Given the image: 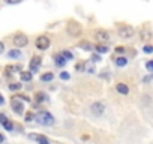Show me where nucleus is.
Wrapping results in <instances>:
<instances>
[{
  "label": "nucleus",
  "instance_id": "8",
  "mask_svg": "<svg viewBox=\"0 0 153 144\" xmlns=\"http://www.w3.org/2000/svg\"><path fill=\"white\" fill-rule=\"evenodd\" d=\"M152 38H153V33H152V30L149 27H143L140 30V41L141 42H149Z\"/></svg>",
  "mask_w": 153,
  "mask_h": 144
},
{
  "label": "nucleus",
  "instance_id": "25",
  "mask_svg": "<svg viewBox=\"0 0 153 144\" xmlns=\"http://www.w3.org/2000/svg\"><path fill=\"white\" fill-rule=\"evenodd\" d=\"M35 116H36V114H33L32 111H29V113L26 114V122H33V119H35Z\"/></svg>",
  "mask_w": 153,
  "mask_h": 144
},
{
  "label": "nucleus",
  "instance_id": "17",
  "mask_svg": "<svg viewBox=\"0 0 153 144\" xmlns=\"http://www.w3.org/2000/svg\"><path fill=\"white\" fill-rule=\"evenodd\" d=\"M54 80V74L51 72H45V74L41 75V81H53Z\"/></svg>",
  "mask_w": 153,
  "mask_h": 144
},
{
  "label": "nucleus",
  "instance_id": "16",
  "mask_svg": "<svg viewBox=\"0 0 153 144\" xmlns=\"http://www.w3.org/2000/svg\"><path fill=\"white\" fill-rule=\"evenodd\" d=\"M114 63H116V66L123 68V66H126V65H128V59H126V57H123V56H120V57H117V59L114 60Z\"/></svg>",
  "mask_w": 153,
  "mask_h": 144
},
{
  "label": "nucleus",
  "instance_id": "10",
  "mask_svg": "<svg viewBox=\"0 0 153 144\" xmlns=\"http://www.w3.org/2000/svg\"><path fill=\"white\" fill-rule=\"evenodd\" d=\"M29 138H30V140H33V141H36L38 144H51V143H50V140H48L45 135H39V134H30V135H29Z\"/></svg>",
  "mask_w": 153,
  "mask_h": 144
},
{
  "label": "nucleus",
  "instance_id": "24",
  "mask_svg": "<svg viewBox=\"0 0 153 144\" xmlns=\"http://www.w3.org/2000/svg\"><path fill=\"white\" fill-rule=\"evenodd\" d=\"M62 54H63V57H65L66 60H72V59H74V54H72L71 51H63Z\"/></svg>",
  "mask_w": 153,
  "mask_h": 144
},
{
  "label": "nucleus",
  "instance_id": "1",
  "mask_svg": "<svg viewBox=\"0 0 153 144\" xmlns=\"http://www.w3.org/2000/svg\"><path fill=\"white\" fill-rule=\"evenodd\" d=\"M35 119H36V122H38L39 125H42V126H51V125H54V117H53V114L48 113V111H39V113L35 116Z\"/></svg>",
  "mask_w": 153,
  "mask_h": 144
},
{
  "label": "nucleus",
  "instance_id": "31",
  "mask_svg": "<svg viewBox=\"0 0 153 144\" xmlns=\"http://www.w3.org/2000/svg\"><path fill=\"white\" fill-rule=\"evenodd\" d=\"M92 60H93V62H99V60H101V57H99L98 54H95V56H92Z\"/></svg>",
  "mask_w": 153,
  "mask_h": 144
},
{
  "label": "nucleus",
  "instance_id": "22",
  "mask_svg": "<svg viewBox=\"0 0 153 144\" xmlns=\"http://www.w3.org/2000/svg\"><path fill=\"white\" fill-rule=\"evenodd\" d=\"M60 78H62L63 81H68V80L71 78V74H69V72H66V71H63L62 74H60Z\"/></svg>",
  "mask_w": 153,
  "mask_h": 144
},
{
  "label": "nucleus",
  "instance_id": "7",
  "mask_svg": "<svg viewBox=\"0 0 153 144\" xmlns=\"http://www.w3.org/2000/svg\"><path fill=\"white\" fill-rule=\"evenodd\" d=\"M135 33V29L132 26H122L119 29V36L120 38H132Z\"/></svg>",
  "mask_w": 153,
  "mask_h": 144
},
{
  "label": "nucleus",
  "instance_id": "27",
  "mask_svg": "<svg viewBox=\"0 0 153 144\" xmlns=\"http://www.w3.org/2000/svg\"><path fill=\"white\" fill-rule=\"evenodd\" d=\"M146 69H147L149 72H153V60H149V62L146 63Z\"/></svg>",
  "mask_w": 153,
  "mask_h": 144
},
{
  "label": "nucleus",
  "instance_id": "9",
  "mask_svg": "<svg viewBox=\"0 0 153 144\" xmlns=\"http://www.w3.org/2000/svg\"><path fill=\"white\" fill-rule=\"evenodd\" d=\"M95 39L98 42H108L110 41V33L105 30H96L95 32Z\"/></svg>",
  "mask_w": 153,
  "mask_h": 144
},
{
  "label": "nucleus",
  "instance_id": "20",
  "mask_svg": "<svg viewBox=\"0 0 153 144\" xmlns=\"http://www.w3.org/2000/svg\"><path fill=\"white\" fill-rule=\"evenodd\" d=\"M35 101H36V102H39V104H41V102H44V101H45V93L38 92V93L35 95Z\"/></svg>",
  "mask_w": 153,
  "mask_h": 144
},
{
  "label": "nucleus",
  "instance_id": "5",
  "mask_svg": "<svg viewBox=\"0 0 153 144\" xmlns=\"http://www.w3.org/2000/svg\"><path fill=\"white\" fill-rule=\"evenodd\" d=\"M27 44H29V38H27L26 35L18 33V35L14 36V45H15L17 48H23V47H26Z\"/></svg>",
  "mask_w": 153,
  "mask_h": 144
},
{
  "label": "nucleus",
  "instance_id": "19",
  "mask_svg": "<svg viewBox=\"0 0 153 144\" xmlns=\"http://www.w3.org/2000/svg\"><path fill=\"white\" fill-rule=\"evenodd\" d=\"M21 87H23L21 83H11V84H9V90H11V92H17V90H20Z\"/></svg>",
  "mask_w": 153,
  "mask_h": 144
},
{
  "label": "nucleus",
  "instance_id": "6",
  "mask_svg": "<svg viewBox=\"0 0 153 144\" xmlns=\"http://www.w3.org/2000/svg\"><path fill=\"white\" fill-rule=\"evenodd\" d=\"M90 111H92V114H93V116L101 117V116L105 113V105H104L102 102H93V104H92V107H90Z\"/></svg>",
  "mask_w": 153,
  "mask_h": 144
},
{
  "label": "nucleus",
  "instance_id": "3",
  "mask_svg": "<svg viewBox=\"0 0 153 144\" xmlns=\"http://www.w3.org/2000/svg\"><path fill=\"white\" fill-rule=\"evenodd\" d=\"M35 45H36V48H38V50H42V51H45V50H48V48H50V45H51V41H50V38H48V36H45V35H41V36H38V38H36V41H35Z\"/></svg>",
  "mask_w": 153,
  "mask_h": 144
},
{
  "label": "nucleus",
  "instance_id": "21",
  "mask_svg": "<svg viewBox=\"0 0 153 144\" xmlns=\"http://www.w3.org/2000/svg\"><path fill=\"white\" fill-rule=\"evenodd\" d=\"M3 128H5L6 131H12V129H14V123H12L11 120H6V122L3 123Z\"/></svg>",
  "mask_w": 153,
  "mask_h": 144
},
{
  "label": "nucleus",
  "instance_id": "23",
  "mask_svg": "<svg viewBox=\"0 0 153 144\" xmlns=\"http://www.w3.org/2000/svg\"><path fill=\"white\" fill-rule=\"evenodd\" d=\"M143 51L146 53V54H152L153 53V45H144V48H143Z\"/></svg>",
  "mask_w": 153,
  "mask_h": 144
},
{
  "label": "nucleus",
  "instance_id": "29",
  "mask_svg": "<svg viewBox=\"0 0 153 144\" xmlns=\"http://www.w3.org/2000/svg\"><path fill=\"white\" fill-rule=\"evenodd\" d=\"M6 3H9V5H17V3H20V2H23V0H5Z\"/></svg>",
  "mask_w": 153,
  "mask_h": 144
},
{
  "label": "nucleus",
  "instance_id": "33",
  "mask_svg": "<svg viewBox=\"0 0 153 144\" xmlns=\"http://www.w3.org/2000/svg\"><path fill=\"white\" fill-rule=\"evenodd\" d=\"M3 104H5V98L0 95V105H3Z\"/></svg>",
  "mask_w": 153,
  "mask_h": 144
},
{
  "label": "nucleus",
  "instance_id": "28",
  "mask_svg": "<svg viewBox=\"0 0 153 144\" xmlns=\"http://www.w3.org/2000/svg\"><path fill=\"white\" fill-rule=\"evenodd\" d=\"M114 50H116V53H117V54H123V53H125V47H122V45L116 47Z\"/></svg>",
  "mask_w": 153,
  "mask_h": 144
},
{
  "label": "nucleus",
  "instance_id": "14",
  "mask_svg": "<svg viewBox=\"0 0 153 144\" xmlns=\"http://www.w3.org/2000/svg\"><path fill=\"white\" fill-rule=\"evenodd\" d=\"M54 62H56V65H57V66H60V68H62V66H65V65H66V62H68V60L63 57V54H57V56L54 57Z\"/></svg>",
  "mask_w": 153,
  "mask_h": 144
},
{
  "label": "nucleus",
  "instance_id": "26",
  "mask_svg": "<svg viewBox=\"0 0 153 144\" xmlns=\"http://www.w3.org/2000/svg\"><path fill=\"white\" fill-rule=\"evenodd\" d=\"M80 47H83V48H84L86 51H90V50L93 48V47H92V45H90L89 42H81V45H80Z\"/></svg>",
  "mask_w": 153,
  "mask_h": 144
},
{
  "label": "nucleus",
  "instance_id": "2",
  "mask_svg": "<svg viewBox=\"0 0 153 144\" xmlns=\"http://www.w3.org/2000/svg\"><path fill=\"white\" fill-rule=\"evenodd\" d=\"M66 30H68V33L72 38H78L81 35V26L76 23V21H69L68 26H66Z\"/></svg>",
  "mask_w": 153,
  "mask_h": 144
},
{
  "label": "nucleus",
  "instance_id": "34",
  "mask_svg": "<svg viewBox=\"0 0 153 144\" xmlns=\"http://www.w3.org/2000/svg\"><path fill=\"white\" fill-rule=\"evenodd\" d=\"M3 141H5V137H3L2 134H0V143H3Z\"/></svg>",
  "mask_w": 153,
  "mask_h": 144
},
{
  "label": "nucleus",
  "instance_id": "12",
  "mask_svg": "<svg viewBox=\"0 0 153 144\" xmlns=\"http://www.w3.org/2000/svg\"><path fill=\"white\" fill-rule=\"evenodd\" d=\"M116 90H117L120 95H123V96L129 95V86L125 84V83H117V84H116Z\"/></svg>",
  "mask_w": 153,
  "mask_h": 144
},
{
  "label": "nucleus",
  "instance_id": "30",
  "mask_svg": "<svg viewBox=\"0 0 153 144\" xmlns=\"http://www.w3.org/2000/svg\"><path fill=\"white\" fill-rule=\"evenodd\" d=\"M6 120H8V119H6V116H5V114H0V123L3 125V123H5Z\"/></svg>",
  "mask_w": 153,
  "mask_h": 144
},
{
  "label": "nucleus",
  "instance_id": "32",
  "mask_svg": "<svg viewBox=\"0 0 153 144\" xmlns=\"http://www.w3.org/2000/svg\"><path fill=\"white\" fill-rule=\"evenodd\" d=\"M3 50H5V44H3V42H0V54L3 53Z\"/></svg>",
  "mask_w": 153,
  "mask_h": 144
},
{
  "label": "nucleus",
  "instance_id": "11",
  "mask_svg": "<svg viewBox=\"0 0 153 144\" xmlns=\"http://www.w3.org/2000/svg\"><path fill=\"white\" fill-rule=\"evenodd\" d=\"M41 57H38V56H35V57H32V62H30V72H35L39 69V66H41Z\"/></svg>",
  "mask_w": 153,
  "mask_h": 144
},
{
  "label": "nucleus",
  "instance_id": "13",
  "mask_svg": "<svg viewBox=\"0 0 153 144\" xmlns=\"http://www.w3.org/2000/svg\"><path fill=\"white\" fill-rule=\"evenodd\" d=\"M20 77H21V81H30L33 78V72H30V71H21L20 72Z\"/></svg>",
  "mask_w": 153,
  "mask_h": 144
},
{
  "label": "nucleus",
  "instance_id": "18",
  "mask_svg": "<svg viewBox=\"0 0 153 144\" xmlns=\"http://www.w3.org/2000/svg\"><path fill=\"white\" fill-rule=\"evenodd\" d=\"M11 59H18V57H21V51L17 48V50H11L9 51V54H8Z\"/></svg>",
  "mask_w": 153,
  "mask_h": 144
},
{
  "label": "nucleus",
  "instance_id": "15",
  "mask_svg": "<svg viewBox=\"0 0 153 144\" xmlns=\"http://www.w3.org/2000/svg\"><path fill=\"white\" fill-rule=\"evenodd\" d=\"M93 50H95L96 53H99V54L108 53V47H107V45H104V44H98V45H95V47H93Z\"/></svg>",
  "mask_w": 153,
  "mask_h": 144
},
{
  "label": "nucleus",
  "instance_id": "4",
  "mask_svg": "<svg viewBox=\"0 0 153 144\" xmlns=\"http://www.w3.org/2000/svg\"><path fill=\"white\" fill-rule=\"evenodd\" d=\"M11 107H12V110L15 111V114H18V116L24 114V104H23V101H21L18 96H14V98H12Z\"/></svg>",
  "mask_w": 153,
  "mask_h": 144
}]
</instances>
